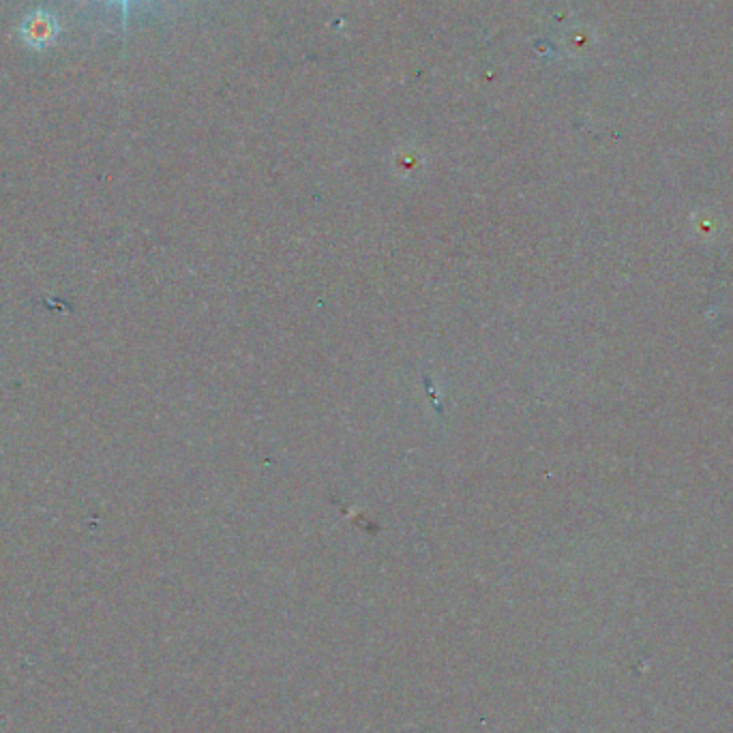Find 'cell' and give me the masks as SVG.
<instances>
[{
  "label": "cell",
  "mask_w": 733,
  "mask_h": 733,
  "mask_svg": "<svg viewBox=\"0 0 733 733\" xmlns=\"http://www.w3.org/2000/svg\"><path fill=\"white\" fill-rule=\"evenodd\" d=\"M50 26H48V20H41V22H33V28H31V37L33 39H50Z\"/></svg>",
  "instance_id": "1"
}]
</instances>
